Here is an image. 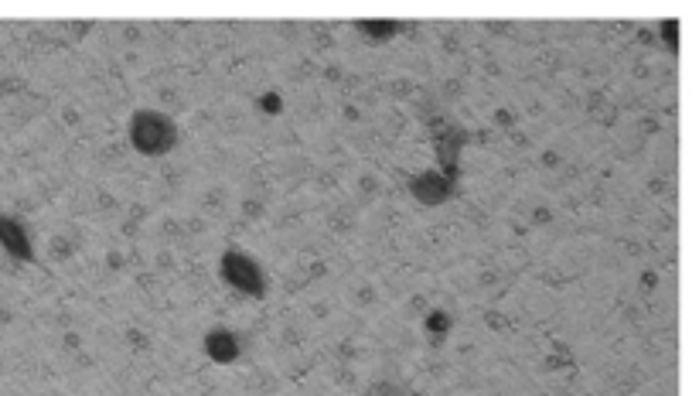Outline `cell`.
Listing matches in <instances>:
<instances>
[{
	"label": "cell",
	"instance_id": "cell-1",
	"mask_svg": "<svg viewBox=\"0 0 699 396\" xmlns=\"http://www.w3.org/2000/svg\"><path fill=\"white\" fill-rule=\"evenodd\" d=\"M130 140L140 154L161 158V154H168L171 147L178 144V127H174V120L164 117V113L140 110V113H133V120H130Z\"/></svg>",
	"mask_w": 699,
	"mask_h": 396
},
{
	"label": "cell",
	"instance_id": "cell-2",
	"mask_svg": "<svg viewBox=\"0 0 699 396\" xmlns=\"http://www.w3.org/2000/svg\"><path fill=\"white\" fill-rule=\"evenodd\" d=\"M222 280H226L229 287H236V291L249 294V297H263L266 294V277H263L260 263H256L253 257H246V253H239V250H229L226 257H222Z\"/></svg>",
	"mask_w": 699,
	"mask_h": 396
},
{
	"label": "cell",
	"instance_id": "cell-3",
	"mask_svg": "<svg viewBox=\"0 0 699 396\" xmlns=\"http://www.w3.org/2000/svg\"><path fill=\"white\" fill-rule=\"evenodd\" d=\"M464 144H468V130L461 127H447L437 130V158L440 168H444V178H457V158H461Z\"/></svg>",
	"mask_w": 699,
	"mask_h": 396
},
{
	"label": "cell",
	"instance_id": "cell-4",
	"mask_svg": "<svg viewBox=\"0 0 699 396\" xmlns=\"http://www.w3.org/2000/svg\"><path fill=\"white\" fill-rule=\"evenodd\" d=\"M410 192L416 202H423V205H444L454 192V181L437 175V171H427V175H416L410 181Z\"/></svg>",
	"mask_w": 699,
	"mask_h": 396
},
{
	"label": "cell",
	"instance_id": "cell-5",
	"mask_svg": "<svg viewBox=\"0 0 699 396\" xmlns=\"http://www.w3.org/2000/svg\"><path fill=\"white\" fill-rule=\"evenodd\" d=\"M0 246H4V250L11 253L14 260L35 263V250H31V236H28V229H24L18 219L0 216Z\"/></svg>",
	"mask_w": 699,
	"mask_h": 396
},
{
	"label": "cell",
	"instance_id": "cell-6",
	"mask_svg": "<svg viewBox=\"0 0 699 396\" xmlns=\"http://www.w3.org/2000/svg\"><path fill=\"white\" fill-rule=\"evenodd\" d=\"M205 352L208 359L215 362H232L239 356V338L229 332V328H215V332L205 335Z\"/></svg>",
	"mask_w": 699,
	"mask_h": 396
},
{
	"label": "cell",
	"instance_id": "cell-7",
	"mask_svg": "<svg viewBox=\"0 0 699 396\" xmlns=\"http://www.w3.org/2000/svg\"><path fill=\"white\" fill-rule=\"evenodd\" d=\"M359 31H362V35H369V38H376V41H386V38H393L396 35V31H399V24H393V21H389V24H379V21H362L359 24Z\"/></svg>",
	"mask_w": 699,
	"mask_h": 396
},
{
	"label": "cell",
	"instance_id": "cell-8",
	"mask_svg": "<svg viewBox=\"0 0 699 396\" xmlns=\"http://www.w3.org/2000/svg\"><path fill=\"white\" fill-rule=\"evenodd\" d=\"M365 396H420V393L406 390V386H399V383H376L372 390H365Z\"/></svg>",
	"mask_w": 699,
	"mask_h": 396
},
{
	"label": "cell",
	"instance_id": "cell-9",
	"mask_svg": "<svg viewBox=\"0 0 699 396\" xmlns=\"http://www.w3.org/2000/svg\"><path fill=\"white\" fill-rule=\"evenodd\" d=\"M427 325H430V332H437V335H440V332H444V328H447V315H434V318L427 321Z\"/></svg>",
	"mask_w": 699,
	"mask_h": 396
},
{
	"label": "cell",
	"instance_id": "cell-10",
	"mask_svg": "<svg viewBox=\"0 0 699 396\" xmlns=\"http://www.w3.org/2000/svg\"><path fill=\"white\" fill-rule=\"evenodd\" d=\"M676 31H679V24H676V21H665V24H662V35L669 38L672 45H676Z\"/></svg>",
	"mask_w": 699,
	"mask_h": 396
}]
</instances>
